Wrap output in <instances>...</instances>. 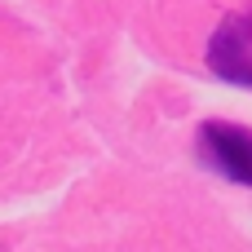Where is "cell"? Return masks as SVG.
Returning a JSON list of instances; mask_svg holds the SVG:
<instances>
[{
  "label": "cell",
  "mask_w": 252,
  "mask_h": 252,
  "mask_svg": "<svg viewBox=\"0 0 252 252\" xmlns=\"http://www.w3.org/2000/svg\"><path fill=\"white\" fill-rule=\"evenodd\" d=\"M199 159L213 164L226 182L252 186V133L239 124H221V120H204L199 124Z\"/></svg>",
  "instance_id": "1"
},
{
  "label": "cell",
  "mask_w": 252,
  "mask_h": 252,
  "mask_svg": "<svg viewBox=\"0 0 252 252\" xmlns=\"http://www.w3.org/2000/svg\"><path fill=\"white\" fill-rule=\"evenodd\" d=\"M208 66L221 80L252 89V9L248 13H230L213 31V40H208Z\"/></svg>",
  "instance_id": "2"
}]
</instances>
